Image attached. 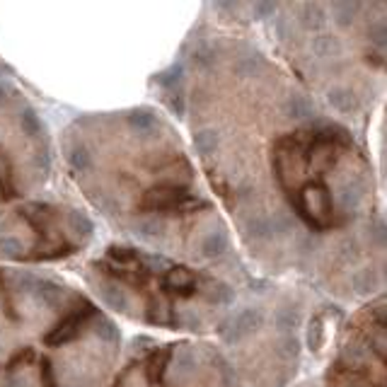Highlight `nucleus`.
Wrapping results in <instances>:
<instances>
[{
    "mask_svg": "<svg viewBox=\"0 0 387 387\" xmlns=\"http://www.w3.org/2000/svg\"><path fill=\"white\" fill-rule=\"evenodd\" d=\"M329 104L334 107L337 111H351L354 109V94L347 87H334L329 92Z\"/></svg>",
    "mask_w": 387,
    "mask_h": 387,
    "instance_id": "nucleus-1",
    "label": "nucleus"
},
{
    "mask_svg": "<svg viewBox=\"0 0 387 387\" xmlns=\"http://www.w3.org/2000/svg\"><path fill=\"white\" fill-rule=\"evenodd\" d=\"M293 325H295V317H293L290 310H281V312L276 315V327L281 332H290V329H293Z\"/></svg>",
    "mask_w": 387,
    "mask_h": 387,
    "instance_id": "nucleus-4",
    "label": "nucleus"
},
{
    "mask_svg": "<svg viewBox=\"0 0 387 387\" xmlns=\"http://www.w3.org/2000/svg\"><path fill=\"white\" fill-rule=\"evenodd\" d=\"M312 51L320 58H329L339 53V41L334 37H315L312 39Z\"/></svg>",
    "mask_w": 387,
    "mask_h": 387,
    "instance_id": "nucleus-3",
    "label": "nucleus"
},
{
    "mask_svg": "<svg viewBox=\"0 0 387 387\" xmlns=\"http://www.w3.org/2000/svg\"><path fill=\"white\" fill-rule=\"evenodd\" d=\"M196 151L201 155H211L216 153V146H218V138H216V131L213 129H201L199 133H196Z\"/></svg>",
    "mask_w": 387,
    "mask_h": 387,
    "instance_id": "nucleus-2",
    "label": "nucleus"
}]
</instances>
